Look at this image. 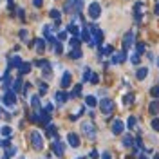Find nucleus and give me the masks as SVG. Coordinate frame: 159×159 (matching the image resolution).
Returning a JSON list of instances; mask_svg holds the SVG:
<instances>
[{
	"instance_id": "6",
	"label": "nucleus",
	"mask_w": 159,
	"mask_h": 159,
	"mask_svg": "<svg viewBox=\"0 0 159 159\" xmlns=\"http://www.w3.org/2000/svg\"><path fill=\"white\" fill-rule=\"evenodd\" d=\"M99 15H101V6H99V2H90L89 6V16L92 20L99 18Z\"/></svg>"
},
{
	"instance_id": "22",
	"label": "nucleus",
	"mask_w": 159,
	"mask_h": 159,
	"mask_svg": "<svg viewBox=\"0 0 159 159\" xmlns=\"http://www.w3.org/2000/svg\"><path fill=\"white\" fill-rule=\"evenodd\" d=\"M80 94H81V83L74 85V89H72V92H70V98H78Z\"/></svg>"
},
{
	"instance_id": "20",
	"label": "nucleus",
	"mask_w": 159,
	"mask_h": 159,
	"mask_svg": "<svg viewBox=\"0 0 159 159\" xmlns=\"http://www.w3.org/2000/svg\"><path fill=\"white\" fill-rule=\"evenodd\" d=\"M31 105H33V109L34 110H40V96L38 94H34V96L31 98Z\"/></svg>"
},
{
	"instance_id": "31",
	"label": "nucleus",
	"mask_w": 159,
	"mask_h": 159,
	"mask_svg": "<svg viewBox=\"0 0 159 159\" xmlns=\"http://www.w3.org/2000/svg\"><path fill=\"white\" fill-rule=\"evenodd\" d=\"M0 132H2V136H4V138H11V132H13V130H11V127H4Z\"/></svg>"
},
{
	"instance_id": "29",
	"label": "nucleus",
	"mask_w": 159,
	"mask_h": 159,
	"mask_svg": "<svg viewBox=\"0 0 159 159\" xmlns=\"http://www.w3.org/2000/svg\"><path fill=\"white\" fill-rule=\"evenodd\" d=\"M11 90H13V92H18V90H22V80H16V81H15V85H13V89H11Z\"/></svg>"
},
{
	"instance_id": "3",
	"label": "nucleus",
	"mask_w": 159,
	"mask_h": 159,
	"mask_svg": "<svg viewBox=\"0 0 159 159\" xmlns=\"http://www.w3.org/2000/svg\"><path fill=\"white\" fill-rule=\"evenodd\" d=\"M99 110H101V114H105V116H109L110 112L114 110V101L109 98H103L99 101Z\"/></svg>"
},
{
	"instance_id": "21",
	"label": "nucleus",
	"mask_w": 159,
	"mask_h": 159,
	"mask_svg": "<svg viewBox=\"0 0 159 159\" xmlns=\"http://www.w3.org/2000/svg\"><path fill=\"white\" fill-rule=\"evenodd\" d=\"M15 154H16V148L15 147H7L6 148V154H4V159H11Z\"/></svg>"
},
{
	"instance_id": "40",
	"label": "nucleus",
	"mask_w": 159,
	"mask_h": 159,
	"mask_svg": "<svg viewBox=\"0 0 159 159\" xmlns=\"http://www.w3.org/2000/svg\"><path fill=\"white\" fill-rule=\"evenodd\" d=\"M150 92H152V96H154V98H159V85L152 87V89H150Z\"/></svg>"
},
{
	"instance_id": "43",
	"label": "nucleus",
	"mask_w": 159,
	"mask_h": 159,
	"mask_svg": "<svg viewBox=\"0 0 159 159\" xmlns=\"http://www.w3.org/2000/svg\"><path fill=\"white\" fill-rule=\"evenodd\" d=\"M58 38L60 40H65V38H67V31H60V33H58Z\"/></svg>"
},
{
	"instance_id": "16",
	"label": "nucleus",
	"mask_w": 159,
	"mask_h": 159,
	"mask_svg": "<svg viewBox=\"0 0 159 159\" xmlns=\"http://www.w3.org/2000/svg\"><path fill=\"white\" fill-rule=\"evenodd\" d=\"M147 74H148V69H147V67H139V69L136 70V78L138 80H145Z\"/></svg>"
},
{
	"instance_id": "7",
	"label": "nucleus",
	"mask_w": 159,
	"mask_h": 159,
	"mask_svg": "<svg viewBox=\"0 0 159 159\" xmlns=\"http://www.w3.org/2000/svg\"><path fill=\"white\" fill-rule=\"evenodd\" d=\"M132 43H134V33L129 31V33H125V36H123V51H129L132 47Z\"/></svg>"
},
{
	"instance_id": "52",
	"label": "nucleus",
	"mask_w": 159,
	"mask_h": 159,
	"mask_svg": "<svg viewBox=\"0 0 159 159\" xmlns=\"http://www.w3.org/2000/svg\"><path fill=\"white\" fill-rule=\"evenodd\" d=\"M156 13H159V4H157V7H156Z\"/></svg>"
},
{
	"instance_id": "48",
	"label": "nucleus",
	"mask_w": 159,
	"mask_h": 159,
	"mask_svg": "<svg viewBox=\"0 0 159 159\" xmlns=\"http://www.w3.org/2000/svg\"><path fill=\"white\" fill-rule=\"evenodd\" d=\"M90 157H92V159H98V152H96V150H92V152H90Z\"/></svg>"
},
{
	"instance_id": "38",
	"label": "nucleus",
	"mask_w": 159,
	"mask_h": 159,
	"mask_svg": "<svg viewBox=\"0 0 159 159\" xmlns=\"http://www.w3.org/2000/svg\"><path fill=\"white\" fill-rule=\"evenodd\" d=\"M90 76H92V74H90V69H87V67H85V70H83V81H89Z\"/></svg>"
},
{
	"instance_id": "14",
	"label": "nucleus",
	"mask_w": 159,
	"mask_h": 159,
	"mask_svg": "<svg viewBox=\"0 0 159 159\" xmlns=\"http://www.w3.org/2000/svg\"><path fill=\"white\" fill-rule=\"evenodd\" d=\"M148 112H150V114H154V116H156V114L159 112V101H157V99L150 101V105H148Z\"/></svg>"
},
{
	"instance_id": "41",
	"label": "nucleus",
	"mask_w": 159,
	"mask_h": 159,
	"mask_svg": "<svg viewBox=\"0 0 159 159\" xmlns=\"http://www.w3.org/2000/svg\"><path fill=\"white\" fill-rule=\"evenodd\" d=\"M40 94H45V92H47V85H45V83H43V81H40Z\"/></svg>"
},
{
	"instance_id": "50",
	"label": "nucleus",
	"mask_w": 159,
	"mask_h": 159,
	"mask_svg": "<svg viewBox=\"0 0 159 159\" xmlns=\"http://www.w3.org/2000/svg\"><path fill=\"white\" fill-rule=\"evenodd\" d=\"M138 159H148V157H147L145 154H139V156H138Z\"/></svg>"
},
{
	"instance_id": "24",
	"label": "nucleus",
	"mask_w": 159,
	"mask_h": 159,
	"mask_svg": "<svg viewBox=\"0 0 159 159\" xmlns=\"http://www.w3.org/2000/svg\"><path fill=\"white\" fill-rule=\"evenodd\" d=\"M34 43H36V51H38V52H43V51H45V42L42 38H38Z\"/></svg>"
},
{
	"instance_id": "37",
	"label": "nucleus",
	"mask_w": 159,
	"mask_h": 159,
	"mask_svg": "<svg viewBox=\"0 0 159 159\" xmlns=\"http://www.w3.org/2000/svg\"><path fill=\"white\" fill-rule=\"evenodd\" d=\"M150 127H152L154 130H159V119H157V118H154L152 121H150Z\"/></svg>"
},
{
	"instance_id": "1",
	"label": "nucleus",
	"mask_w": 159,
	"mask_h": 159,
	"mask_svg": "<svg viewBox=\"0 0 159 159\" xmlns=\"http://www.w3.org/2000/svg\"><path fill=\"white\" fill-rule=\"evenodd\" d=\"M81 134H85L89 139H94L96 134H98V129H96V125L92 121H83L81 123Z\"/></svg>"
},
{
	"instance_id": "54",
	"label": "nucleus",
	"mask_w": 159,
	"mask_h": 159,
	"mask_svg": "<svg viewBox=\"0 0 159 159\" xmlns=\"http://www.w3.org/2000/svg\"><path fill=\"white\" fill-rule=\"evenodd\" d=\"M0 147H2V141H0Z\"/></svg>"
},
{
	"instance_id": "8",
	"label": "nucleus",
	"mask_w": 159,
	"mask_h": 159,
	"mask_svg": "<svg viewBox=\"0 0 159 159\" xmlns=\"http://www.w3.org/2000/svg\"><path fill=\"white\" fill-rule=\"evenodd\" d=\"M70 83H72V76H70L69 70H65L63 76H61V80H60V87H61V89H69Z\"/></svg>"
},
{
	"instance_id": "36",
	"label": "nucleus",
	"mask_w": 159,
	"mask_h": 159,
	"mask_svg": "<svg viewBox=\"0 0 159 159\" xmlns=\"http://www.w3.org/2000/svg\"><path fill=\"white\" fill-rule=\"evenodd\" d=\"M136 52L141 56V54L145 52V43H138V45H136Z\"/></svg>"
},
{
	"instance_id": "11",
	"label": "nucleus",
	"mask_w": 159,
	"mask_h": 159,
	"mask_svg": "<svg viewBox=\"0 0 159 159\" xmlns=\"http://www.w3.org/2000/svg\"><path fill=\"white\" fill-rule=\"evenodd\" d=\"M54 98H56V103H58V105H63V103H65V101H67V99L70 98V94H67V92H63V90H58Z\"/></svg>"
},
{
	"instance_id": "4",
	"label": "nucleus",
	"mask_w": 159,
	"mask_h": 159,
	"mask_svg": "<svg viewBox=\"0 0 159 159\" xmlns=\"http://www.w3.org/2000/svg\"><path fill=\"white\" fill-rule=\"evenodd\" d=\"M2 101H4V105L6 107H9V109H13L15 105H16V96H15V92L13 90H6L4 92V98H2Z\"/></svg>"
},
{
	"instance_id": "33",
	"label": "nucleus",
	"mask_w": 159,
	"mask_h": 159,
	"mask_svg": "<svg viewBox=\"0 0 159 159\" xmlns=\"http://www.w3.org/2000/svg\"><path fill=\"white\" fill-rule=\"evenodd\" d=\"M127 125H129L130 129H134V127L138 125V119L134 118V116H130V118H129V121H127Z\"/></svg>"
},
{
	"instance_id": "19",
	"label": "nucleus",
	"mask_w": 159,
	"mask_h": 159,
	"mask_svg": "<svg viewBox=\"0 0 159 159\" xmlns=\"http://www.w3.org/2000/svg\"><path fill=\"white\" fill-rule=\"evenodd\" d=\"M81 56H83V52H81V49H80V47H78V49H72L69 52V58H72V60H80Z\"/></svg>"
},
{
	"instance_id": "10",
	"label": "nucleus",
	"mask_w": 159,
	"mask_h": 159,
	"mask_svg": "<svg viewBox=\"0 0 159 159\" xmlns=\"http://www.w3.org/2000/svg\"><path fill=\"white\" fill-rule=\"evenodd\" d=\"M52 152H54L58 157L63 156V143H61L60 139H54V141H52Z\"/></svg>"
},
{
	"instance_id": "9",
	"label": "nucleus",
	"mask_w": 159,
	"mask_h": 159,
	"mask_svg": "<svg viewBox=\"0 0 159 159\" xmlns=\"http://www.w3.org/2000/svg\"><path fill=\"white\" fill-rule=\"evenodd\" d=\"M67 143H69L72 148H78L80 147V136L74 134V132H69V134H67Z\"/></svg>"
},
{
	"instance_id": "44",
	"label": "nucleus",
	"mask_w": 159,
	"mask_h": 159,
	"mask_svg": "<svg viewBox=\"0 0 159 159\" xmlns=\"http://www.w3.org/2000/svg\"><path fill=\"white\" fill-rule=\"evenodd\" d=\"M52 109H54V107H52V103H47V105H45V112H47V114H51Z\"/></svg>"
},
{
	"instance_id": "42",
	"label": "nucleus",
	"mask_w": 159,
	"mask_h": 159,
	"mask_svg": "<svg viewBox=\"0 0 159 159\" xmlns=\"http://www.w3.org/2000/svg\"><path fill=\"white\" fill-rule=\"evenodd\" d=\"M18 36H20V38H22V40H27V31H25V29H20Z\"/></svg>"
},
{
	"instance_id": "53",
	"label": "nucleus",
	"mask_w": 159,
	"mask_h": 159,
	"mask_svg": "<svg viewBox=\"0 0 159 159\" xmlns=\"http://www.w3.org/2000/svg\"><path fill=\"white\" fill-rule=\"evenodd\" d=\"M157 65H159V58H157Z\"/></svg>"
},
{
	"instance_id": "13",
	"label": "nucleus",
	"mask_w": 159,
	"mask_h": 159,
	"mask_svg": "<svg viewBox=\"0 0 159 159\" xmlns=\"http://www.w3.org/2000/svg\"><path fill=\"white\" fill-rule=\"evenodd\" d=\"M29 70H31V63H29V61H22V65L18 67L20 76H24V74H29Z\"/></svg>"
},
{
	"instance_id": "47",
	"label": "nucleus",
	"mask_w": 159,
	"mask_h": 159,
	"mask_svg": "<svg viewBox=\"0 0 159 159\" xmlns=\"http://www.w3.org/2000/svg\"><path fill=\"white\" fill-rule=\"evenodd\" d=\"M16 15H18L20 18L24 20V15H25V13H24V9H18V11H16Z\"/></svg>"
},
{
	"instance_id": "30",
	"label": "nucleus",
	"mask_w": 159,
	"mask_h": 159,
	"mask_svg": "<svg viewBox=\"0 0 159 159\" xmlns=\"http://www.w3.org/2000/svg\"><path fill=\"white\" fill-rule=\"evenodd\" d=\"M49 16L58 22V20H60V11H58V9H51V11H49Z\"/></svg>"
},
{
	"instance_id": "45",
	"label": "nucleus",
	"mask_w": 159,
	"mask_h": 159,
	"mask_svg": "<svg viewBox=\"0 0 159 159\" xmlns=\"http://www.w3.org/2000/svg\"><path fill=\"white\" fill-rule=\"evenodd\" d=\"M90 81H92V83H98V81H99V76H98V74H92V76H90Z\"/></svg>"
},
{
	"instance_id": "17",
	"label": "nucleus",
	"mask_w": 159,
	"mask_h": 159,
	"mask_svg": "<svg viewBox=\"0 0 159 159\" xmlns=\"http://www.w3.org/2000/svg\"><path fill=\"white\" fill-rule=\"evenodd\" d=\"M80 36H81V40H85L87 43H90V42H92V38H90V31L87 29V27H85V29H81V31H80Z\"/></svg>"
},
{
	"instance_id": "26",
	"label": "nucleus",
	"mask_w": 159,
	"mask_h": 159,
	"mask_svg": "<svg viewBox=\"0 0 159 159\" xmlns=\"http://www.w3.org/2000/svg\"><path fill=\"white\" fill-rule=\"evenodd\" d=\"M42 74H43V78H47V80L52 76V72H51V63H47V65L43 67V72H42Z\"/></svg>"
},
{
	"instance_id": "25",
	"label": "nucleus",
	"mask_w": 159,
	"mask_h": 159,
	"mask_svg": "<svg viewBox=\"0 0 159 159\" xmlns=\"http://www.w3.org/2000/svg\"><path fill=\"white\" fill-rule=\"evenodd\" d=\"M130 103H134V94L129 92L127 96H123V105H130Z\"/></svg>"
},
{
	"instance_id": "23",
	"label": "nucleus",
	"mask_w": 159,
	"mask_h": 159,
	"mask_svg": "<svg viewBox=\"0 0 159 159\" xmlns=\"http://www.w3.org/2000/svg\"><path fill=\"white\" fill-rule=\"evenodd\" d=\"M121 143H123V147L130 148V147H132V138H130L129 134H125V136H123V139H121Z\"/></svg>"
},
{
	"instance_id": "2",
	"label": "nucleus",
	"mask_w": 159,
	"mask_h": 159,
	"mask_svg": "<svg viewBox=\"0 0 159 159\" xmlns=\"http://www.w3.org/2000/svg\"><path fill=\"white\" fill-rule=\"evenodd\" d=\"M29 139H31V145H33L34 150L43 148V138H42V134H40L38 130H33V132L29 134Z\"/></svg>"
},
{
	"instance_id": "5",
	"label": "nucleus",
	"mask_w": 159,
	"mask_h": 159,
	"mask_svg": "<svg viewBox=\"0 0 159 159\" xmlns=\"http://www.w3.org/2000/svg\"><path fill=\"white\" fill-rule=\"evenodd\" d=\"M110 130H112V134H114V136L123 134V132H125V123H123V119H114V121H112V125H110Z\"/></svg>"
},
{
	"instance_id": "35",
	"label": "nucleus",
	"mask_w": 159,
	"mask_h": 159,
	"mask_svg": "<svg viewBox=\"0 0 159 159\" xmlns=\"http://www.w3.org/2000/svg\"><path fill=\"white\" fill-rule=\"evenodd\" d=\"M130 63H134V65H139V54H138V52H134V54L130 56Z\"/></svg>"
},
{
	"instance_id": "32",
	"label": "nucleus",
	"mask_w": 159,
	"mask_h": 159,
	"mask_svg": "<svg viewBox=\"0 0 159 159\" xmlns=\"http://www.w3.org/2000/svg\"><path fill=\"white\" fill-rule=\"evenodd\" d=\"M47 136H56V127L54 125H47Z\"/></svg>"
},
{
	"instance_id": "15",
	"label": "nucleus",
	"mask_w": 159,
	"mask_h": 159,
	"mask_svg": "<svg viewBox=\"0 0 159 159\" xmlns=\"http://www.w3.org/2000/svg\"><path fill=\"white\" fill-rule=\"evenodd\" d=\"M85 105H89V107H96L98 105V99H96V96H92V94H89V96H85Z\"/></svg>"
},
{
	"instance_id": "12",
	"label": "nucleus",
	"mask_w": 159,
	"mask_h": 159,
	"mask_svg": "<svg viewBox=\"0 0 159 159\" xmlns=\"http://www.w3.org/2000/svg\"><path fill=\"white\" fill-rule=\"evenodd\" d=\"M125 60H127V51H123V52H116V54L112 56V63L118 65V63H123Z\"/></svg>"
},
{
	"instance_id": "18",
	"label": "nucleus",
	"mask_w": 159,
	"mask_h": 159,
	"mask_svg": "<svg viewBox=\"0 0 159 159\" xmlns=\"http://www.w3.org/2000/svg\"><path fill=\"white\" fill-rule=\"evenodd\" d=\"M20 65H22V58H20V56H13V58L9 60V69L11 67H16V69H18Z\"/></svg>"
},
{
	"instance_id": "39",
	"label": "nucleus",
	"mask_w": 159,
	"mask_h": 159,
	"mask_svg": "<svg viewBox=\"0 0 159 159\" xmlns=\"http://www.w3.org/2000/svg\"><path fill=\"white\" fill-rule=\"evenodd\" d=\"M47 63H49L47 60H36V61H34V65H36V67H45Z\"/></svg>"
},
{
	"instance_id": "27",
	"label": "nucleus",
	"mask_w": 159,
	"mask_h": 159,
	"mask_svg": "<svg viewBox=\"0 0 159 159\" xmlns=\"http://www.w3.org/2000/svg\"><path fill=\"white\" fill-rule=\"evenodd\" d=\"M67 33H70V34H80V29L74 24H69V25H67Z\"/></svg>"
},
{
	"instance_id": "34",
	"label": "nucleus",
	"mask_w": 159,
	"mask_h": 159,
	"mask_svg": "<svg viewBox=\"0 0 159 159\" xmlns=\"http://www.w3.org/2000/svg\"><path fill=\"white\" fill-rule=\"evenodd\" d=\"M70 47H74V49H78L80 47V38H76V36H74V38H70Z\"/></svg>"
},
{
	"instance_id": "46",
	"label": "nucleus",
	"mask_w": 159,
	"mask_h": 159,
	"mask_svg": "<svg viewBox=\"0 0 159 159\" xmlns=\"http://www.w3.org/2000/svg\"><path fill=\"white\" fill-rule=\"evenodd\" d=\"M101 159H112V156H110V152H103V156H101Z\"/></svg>"
},
{
	"instance_id": "28",
	"label": "nucleus",
	"mask_w": 159,
	"mask_h": 159,
	"mask_svg": "<svg viewBox=\"0 0 159 159\" xmlns=\"http://www.w3.org/2000/svg\"><path fill=\"white\" fill-rule=\"evenodd\" d=\"M52 47H54V52H56V54H61V51H63V47H61V43H60L58 40H56V42L52 43Z\"/></svg>"
},
{
	"instance_id": "51",
	"label": "nucleus",
	"mask_w": 159,
	"mask_h": 159,
	"mask_svg": "<svg viewBox=\"0 0 159 159\" xmlns=\"http://www.w3.org/2000/svg\"><path fill=\"white\" fill-rule=\"evenodd\" d=\"M154 159H159V154H156V156H154Z\"/></svg>"
},
{
	"instance_id": "49",
	"label": "nucleus",
	"mask_w": 159,
	"mask_h": 159,
	"mask_svg": "<svg viewBox=\"0 0 159 159\" xmlns=\"http://www.w3.org/2000/svg\"><path fill=\"white\" fill-rule=\"evenodd\" d=\"M42 2H43V0H33V4H34L36 7H40V6H42Z\"/></svg>"
}]
</instances>
